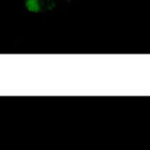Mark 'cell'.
Listing matches in <instances>:
<instances>
[{
  "instance_id": "1",
  "label": "cell",
  "mask_w": 150,
  "mask_h": 150,
  "mask_svg": "<svg viewBox=\"0 0 150 150\" xmlns=\"http://www.w3.org/2000/svg\"><path fill=\"white\" fill-rule=\"evenodd\" d=\"M69 0H27L25 7L30 12H46L67 4Z\"/></svg>"
}]
</instances>
